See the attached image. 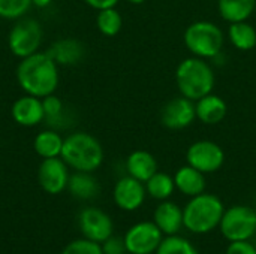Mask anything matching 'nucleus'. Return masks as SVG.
I'll return each mask as SVG.
<instances>
[{
	"mask_svg": "<svg viewBox=\"0 0 256 254\" xmlns=\"http://www.w3.org/2000/svg\"><path fill=\"white\" fill-rule=\"evenodd\" d=\"M62 254H104L102 253V247L90 241L87 238L84 240H76L72 241L70 244H68L64 247V250L62 252Z\"/></svg>",
	"mask_w": 256,
	"mask_h": 254,
	"instance_id": "obj_29",
	"label": "nucleus"
},
{
	"mask_svg": "<svg viewBox=\"0 0 256 254\" xmlns=\"http://www.w3.org/2000/svg\"><path fill=\"white\" fill-rule=\"evenodd\" d=\"M80 229L84 238L100 244L112 237L114 226L108 214L99 208L88 207L80 214Z\"/></svg>",
	"mask_w": 256,
	"mask_h": 254,
	"instance_id": "obj_12",
	"label": "nucleus"
},
{
	"mask_svg": "<svg viewBox=\"0 0 256 254\" xmlns=\"http://www.w3.org/2000/svg\"><path fill=\"white\" fill-rule=\"evenodd\" d=\"M46 52L58 66H74L84 58L86 49L80 40L72 37H64L56 40Z\"/></svg>",
	"mask_w": 256,
	"mask_h": 254,
	"instance_id": "obj_16",
	"label": "nucleus"
},
{
	"mask_svg": "<svg viewBox=\"0 0 256 254\" xmlns=\"http://www.w3.org/2000/svg\"><path fill=\"white\" fill-rule=\"evenodd\" d=\"M126 169L130 177L140 180L141 183H146L158 172V162L152 153L136 150L129 154L126 160Z\"/></svg>",
	"mask_w": 256,
	"mask_h": 254,
	"instance_id": "obj_19",
	"label": "nucleus"
},
{
	"mask_svg": "<svg viewBox=\"0 0 256 254\" xmlns=\"http://www.w3.org/2000/svg\"><path fill=\"white\" fill-rule=\"evenodd\" d=\"M42 43V27L36 19L20 18L8 34V46L18 58L38 52Z\"/></svg>",
	"mask_w": 256,
	"mask_h": 254,
	"instance_id": "obj_7",
	"label": "nucleus"
},
{
	"mask_svg": "<svg viewBox=\"0 0 256 254\" xmlns=\"http://www.w3.org/2000/svg\"><path fill=\"white\" fill-rule=\"evenodd\" d=\"M16 81L26 94L42 99L57 90L58 64L48 52L38 51L21 58L16 67Z\"/></svg>",
	"mask_w": 256,
	"mask_h": 254,
	"instance_id": "obj_1",
	"label": "nucleus"
},
{
	"mask_svg": "<svg viewBox=\"0 0 256 254\" xmlns=\"http://www.w3.org/2000/svg\"><path fill=\"white\" fill-rule=\"evenodd\" d=\"M42 106L45 112V121H48V124H54V121L63 117V109H64L63 102L54 93L42 97Z\"/></svg>",
	"mask_w": 256,
	"mask_h": 254,
	"instance_id": "obj_28",
	"label": "nucleus"
},
{
	"mask_svg": "<svg viewBox=\"0 0 256 254\" xmlns=\"http://www.w3.org/2000/svg\"><path fill=\"white\" fill-rule=\"evenodd\" d=\"M196 118L204 124H218L226 117L228 106L225 100L213 93L201 97L195 103Z\"/></svg>",
	"mask_w": 256,
	"mask_h": 254,
	"instance_id": "obj_17",
	"label": "nucleus"
},
{
	"mask_svg": "<svg viewBox=\"0 0 256 254\" xmlns=\"http://www.w3.org/2000/svg\"><path fill=\"white\" fill-rule=\"evenodd\" d=\"M225 207L216 195L194 196L183 208V228L194 234H208L219 228Z\"/></svg>",
	"mask_w": 256,
	"mask_h": 254,
	"instance_id": "obj_3",
	"label": "nucleus"
},
{
	"mask_svg": "<svg viewBox=\"0 0 256 254\" xmlns=\"http://www.w3.org/2000/svg\"><path fill=\"white\" fill-rule=\"evenodd\" d=\"M206 174H202L201 171L192 168L190 165H186L183 168H180L176 175H174V183H176V189L186 195V196H198L201 193H204L206 190Z\"/></svg>",
	"mask_w": 256,
	"mask_h": 254,
	"instance_id": "obj_18",
	"label": "nucleus"
},
{
	"mask_svg": "<svg viewBox=\"0 0 256 254\" xmlns=\"http://www.w3.org/2000/svg\"><path fill=\"white\" fill-rule=\"evenodd\" d=\"M51 1H52V0H32V4L36 6V7H39V9H42V7L50 6Z\"/></svg>",
	"mask_w": 256,
	"mask_h": 254,
	"instance_id": "obj_33",
	"label": "nucleus"
},
{
	"mask_svg": "<svg viewBox=\"0 0 256 254\" xmlns=\"http://www.w3.org/2000/svg\"><path fill=\"white\" fill-rule=\"evenodd\" d=\"M228 36L232 45L242 51H249L256 46V30L248 21L231 22L228 28Z\"/></svg>",
	"mask_w": 256,
	"mask_h": 254,
	"instance_id": "obj_23",
	"label": "nucleus"
},
{
	"mask_svg": "<svg viewBox=\"0 0 256 254\" xmlns=\"http://www.w3.org/2000/svg\"><path fill=\"white\" fill-rule=\"evenodd\" d=\"M195 118H196L195 102L184 96L171 99L160 109V121L166 129L171 130L186 129L195 121Z\"/></svg>",
	"mask_w": 256,
	"mask_h": 254,
	"instance_id": "obj_10",
	"label": "nucleus"
},
{
	"mask_svg": "<svg viewBox=\"0 0 256 254\" xmlns=\"http://www.w3.org/2000/svg\"><path fill=\"white\" fill-rule=\"evenodd\" d=\"M153 222L164 235H177L183 228V210L168 199L160 201L154 210Z\"/></svg>",
	"mask_w": 256,
	"mask_h": 254,
	"instance_id": "obj_15",
	"label": "nucleus"
},
{
	"mask_svg": "<svg viewBox=\"0 0 256 254\" xmlns=\"http://www.w3.org/2000/svg\"><path fill=\"white\" fill-rule=\"evenodd\" d=\"M68 168L69 166L62 157L44 159L38 171V180L42 190L50 195H58L66 190L70 177Z\"/></svg>",
	"mask_w": 256,
	"mask_h": 254,
	"instance_id": "obj_11",
	"label": "nucleus"
},
{
	"mask_svg": "<svg viewBox=\"0 0 256 254\" xmlns=\"http://www.w3.org/2000/svg\"><path fill=\"white\" fill-rule=\"evenodd\" d=\"M86 4H88L90 7L96 9V10H102V9H108V7H116L118 0H82Z\"/></svg>",
	"mask_w": 256,
	"mask_h": 254,
	"instance_id": "obj_32",
	"label": "nucleus"
},
{
	"mask_svg": "<svg viewBox=\"0 0 256 254\" xmlns=\"http://www.w3.org/2000/svg\"><path fill=\"white\" fill-rule=\"evenodd\" d=\"M225 254H256V247L249 241H232Z\"/></svg>",
	"mask_w": 256,
	"mask_h": 254,
	"instance_id": "obj_31",
	"label": "nucleus"
},
{
	"mask_svg": "<svg viewBox=\"0 0 256 254\" xmlns=\"http://www.w3.org/2000/svg\"><path fill=\"white\" fill-rule=\"evenodd\" d=\"M146 190L153 199L166 201L176 190L174 177L158 171L152 178H148V181H146Z\"/></svg>",
	"mask_w": 256,
	"mask_h": 254,
	"instance_id": "obj_24",
	"label": "nucleus"
},
{
	"mask_svg": "<svg viewBox=\"0 0 256 254\" xmlns=\"http://www.w3.org/2000/svg\"><path fill=\"white\" fill-rule=\"evenodd\" d=\"M129 3H132V4H141V3H144L146 0H128Z\"/></svg>",
	"mask_w": 256,
	"mask_h": 254,
	"instance_id": "obj_34",
	"label": "nucleus"
},
{
	"mask_svg": "<svg viewBox=\"0 0 256 254\" xmlns=\"http://www.w3.org/2000/svg\"><path fill=\"white\" fill-rule=\"evenodd\" d=\"M68 190L76 199H92L99 192V184L92 172H78L75 171L74 175L69 177Z\"/></svg>",
	"mask_w": 256,
	"mask_h": 254,
	"instance_id": "obj_22",
	"label": "nucleus"
},
{
	"mask_svg": "<svg viewBox=\"0 0 256 254\" xmlns=\"http://www.w3.org/2000/svg\"><path fill=\"white\" fill-rule=\"evenodd\" d=\"M156 254H200L195 246L182 237L177 235H168L162 240L160 246L158 247Z\"/></svg>",
	"mask_w": 256,
	"mask_h": 254,
	"instance_id": "obj_26",
	"label": "nucleus"
},
{
	"mask_svg": "<svg viewBox=\"0 0 256 254\" xmlns=\"http://www.w3.org/2000/svg\"><path fill=\"white\" fill-rule=\"evenodd\" d=\"M96 25H98V30L104 36L112 37V36H116L122 30L123 18H122L120 12L116 7L102 9V10H98Z\"/></svg>",
	"mask_w": 256,
	"mask_h": 254,
	"instance_id": "obj_25",
	"label": "nucleus"
},
{
	"mask_svg": "<svg viewBox=\"0 0 256 254\" xmlns=\"http://www.w3.org/2000/svg\"><path fill=\"white\" fill-rule=\"evenodd\" d=\"M220 232L230 241H249L256 234V211L246 205L225 210L220 220Z\"/></svg>",
	"mask_w": 256,
	"mask_h": 254,
	"instance_id": "obj_6",
	"label": "nucleus"
},
{
	"mask_svg": "<svg viewBox=\"0 0 256 254\" xmlns=\"http://www.w3.org/2000/svg\"><path fill=\"white\" fill-rule=\"evenodd\" d=\"M32 6V0H0V18L20 19Z\"/></svg>",
	"mask_w": 256,
	"mask_h": 254,
	"instance_id": "obj_27",
	"label": "nucleus"
},
{
	"mask_svg": "<svg viewBox=\"0 0 256 254\" xmlns=\"http://www.w3.org/2000/svg\"><path fill=\"white\" fill-rule=\"evenodd\" d=\"M176 81L182 96L194 102L210 94L214 88V73L212 66L204 58L195 55L178 64Z\"/></svg>",
	"mask_w": 256,
	"mask_h": 254,
	"instance_id": "obj_4",
	"label": "nucleus"
},
{
	"mask_svg": "<svg viewBox=\"0 0 256 254\" xmlns=\"http://www.w3.org/2000/svg\"><path fill=\"white\" fill-rule=\"evenodd\" d=\"M123 240L128 253L152 254L160 246L164 234L154 222H140L126 232Z\"/></svg>",
	"mask_w": 256,
	"mask_h": 254,
	"instance_id": "obj_8",
	"label": "nucleus"
},
{
	"mask_svg": "<svg viewBox=\"0 0 256 254\" xmlns=\"http://www.w3.org/2000/svg\"><path fill=\"white\" fill-rule=\"evenodd\" d=\"M10 115L14 121L22 127H33L45 121V112L42 106V99L24 94L16 99L10 108Z\"/></svg>",
	"mask_w": 256,
	"mask_h": 254,
	"instance_id": "obj_14",
	"label": "nucleus"
},
{
	"mask_svg": "<svg viewBox=\"0 0 256 254\" xmlns=\"http://www.w3.org/2000/svg\"><path fill=\"white\" fill-rule=\"evenodd\" d=\"M184 45L195 57L214 58L222 51L224 33L214 22L196 21L184 31Z\"/></svg>",
	"mask_w": 256,
	"mask_h": 254,
	"instance_id": "obj_5",
	"label": "nucleus"
},
{
	"mask_svg": "<svg viewBox=\"0 0 256 254\" xmlns=\"http://www.w3.org/2000/svg\"><path fill=\"white\" fill-rule=\"evenodd\" d=\"M256 7V0H219V12L228 22L248 21Z\"/></svg>",
	"mask_w": 256,
	"mask_h": 254,
	"instance_id": "obj_20",
	"label": "nucleus"
},
{
	"mask_svg": "<svg viewBox=\"0 0 256 254\" xmlns=\"http://www.w3.org/2000/svg\"><path fill=\"white\" fill-rule=\"evenodd\" d=\"M102 253L104 254H123L126 252V246H124V240L116 238V237H110L106 241L102 243Z\"/></svg>",
	"mask_w": 256,
	"mask_h": 254,
	"instance_id": "obj_30",
	"label": "nucleus"
},
{
	"mask_svg": "<svg viewBox=\"0 0 256 254\" xmlns=\"http://www.w3.org/2000/svg\"><path fill=\"white\" fill-rule=\"evenodd\" d=\"M146 186L140 180L134 177H123L120 178L112 192V198L116 205L123 211H135L138 210L146 199Z\"/></svg>",
	"mask_w": 256,
	"mask_h": 254,
	"instance_id": "obj_13",
	"label": "nucleus"
},
{
	"mask_svg": "<svg viewBox=\"0 0 256 254\" xmlns=\"http://www.w3.org/2000/svg\"><path fill=\"white\" fill-rule=\"evenodd\" d=\"M188 165L201 171L202 174H213L219 171L225 162V153L213 141H196L194 142L186 153Z\"/></svg>",
	"mask_w": 256,
	"mask_h": 254,
	"instance_id": "obj_9",
	"label": "nucleus"
},
{
	"mask_svg": "<svg viewBox=\"0 0 256 254\" xmlns=\"http://www.w3.org/2000/svg\"><path fill=\"white\" fill-rule=\"evenodd\" d=\"M63 138L56 130H42L33 141V148L42 159L60 157L63 148Z\"/></svg>",
	"mask_w": 256,
	"mask_h": 254,
	"instance_id": "obj_21",
	"label": "nucleus"
},
{
	"mask_svg": "<svg viewBox=\"0 0 256 254\" xmlns=\"http://www.w3.org/2000/svg\"><path fill=\"white\" fill-rule=\"evenodd\" d=\"M60 157L78 172H94L104 162V148L90 133L75 132L64 138Z\"/></svg>",
	"mask_w": 256,
	"mask_h": 254,
	"instance_id": "obj_2",
	"label": "nucleus"
}]
</instances>
